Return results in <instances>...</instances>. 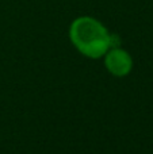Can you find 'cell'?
Instances as JSON below:
<instances>
[{
    "instance_id": "7a4b0ae2",
    "label": "cell",
    "mask_w": 153,
    "mask_h": 154,
    "mask_svg": "<svg viewBox=\"0 0 153 154\" xmlns=\"http://www.w3.org/2000/svg\"><path fill=\"white\" fill-rule=\"evenodd\" d=\"M105 66L115 77H125L132 72L133 60L126 50L121 48H111L105 54Z\"/></svg>"
},
{
    "instance_id": "6da1fadb",
    "label": "cell",
    "mask_w": 153,
    "mask_h": 154,
    "mask_svg": "<svg viewBox=\"0 0 153 154\" xmlns=\"http://www.w3.org/2000/svg\"><path fill=\"white\" fill-rule=\"evenodd\" d=\"M69 38L76 49L88 58H99L110 49L108 30L91 16L75 19L69 27Z\"/></svg>"
}]
</instances>
